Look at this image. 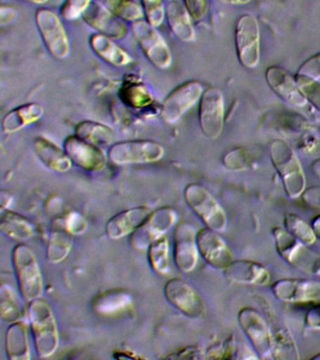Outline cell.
<instances>
[{
  "label": "cell",
  "mask_w": 320,
  "mask_h": 360,
  "mask_svg": "<svg viewBox=\"0 0 320 360\" xmlns=\"http://www.w3.org/2000/svg\"><path fill=\"white\" fill-rule=\"evenodd\" d=\"M27 317L38 356L41 359L51 356L58 347L60 335L49 303L41 297L30 301Z\"/></svg>",
  "instance_id": "6da1fadb"
},
{
  "label": "cell",
  "mask_w": 320,
  "mask_h": 360,
  "mask_svg": "<svg viewBox=\"0 0 320 360\" xmlns=\"http://www.w3.org/2000/svg\"><path fill=\"white\" fill-rule=\"evenodd\" d=\"M271 159L289 198L302 195L306 190V177L293 149L283 141L275 140L271 146Z\"/></svg>",
  "instance_id": "7a4b0ae2"
},
{
  "label": "cell",
  "mask_w": 320,
  "mask_h": 360,
  "mask_svg": "<svg viewBox=\"0 0 320 360\" xmlns=\"http://www.w3.org/2000/svg\"><path fill=\"white\" fill-rule=\"evenodd\" d=\"M12 258L22 297L29 302L41 297L44 288L43 275L32 248L23 243L16 245Z\"/></svg>",
  "instance_id": "3957f363"
},
{
  "label": "cell",
  "mask_w": 320,
  "mask_h": 360,
  "mask_svg": "<svg viewBox=\"0 0 320 360\" xmlns=\"http://www.w3.org/2000/svg\"><path fill=\"white\" fill-rule=\"evenodd\" d=\"M275 247L281 257L295 269L309 275H320V255L309 249L286 229L275 227L272 229Z\"/></svg>",
  "instance_id": "277c9868"
},
{
  "label": "cell",
  "mask_w": 320,
  "mask_h": 360,
  "mask_svg": "<svg viewBox=\"0 0 320 360\" xmlns=\"http://www.w3.org/2000/svg\"><path fill=\"white\" fill-rule=\"evenodd\" d=\"M184 197L187 204L207 227L219 233L226 229V214L206 187L192 183L185 188Z\"/></svg>",
  "instance_id": "5b68a950"
},
{
  "label": "cell",
  "mask_w": 320,
  "mask_h": 360,
  "mask_svg": "<svg viewBox=\"0 0 320 360\" xmlns=\"http://www.w3.org/2000/svg\"><path fill=\"white\" fill-rule=\"evenodd\" d=\"M164 155V146L151 140H132L117 143L112 145L108 151L109 160L117 165L156 162Z\"/></svg>",
  "instance_id": "8992f818"
},
{
  "label": "cell",
  "mask_w": 320,
  "mask_h": 360,
  "mask_svg": "<svg viewBox=\"0 0 320 360\" xmlns=\"http://www.w3.org/2000/svg\"><path fill=\"white\" fill-rule=\"evenodd\" d=\"M238 60L247 69H254L260 61V30L257 18L244 14L238 20L235 31Z\"/></svg>",
  "instance_id": "52a82bcc"
},
{
  "label": "cell",
  "mask_w": 320,
  "mask_h": 360,
  "mask_svg": "<svg viewBox=\"0 0 320 360\" xmlns=\"http://www.w3.org/2000/svg\"><path fill=\"white\" fill-rule=\"evenodd\" d=\"M155 28L142 19L132 25L134 35L148 60L156 68L167 70L172 64V53L167 42Z\"/></svg>",
  "instance_id": "ba28073f"
},
{
  "label": "cell",
  "mask_w": 320,
  "mask_h": 360,
  "mask_svg": "<svg viewBox=\"0 0 320 360\" xmlns=\"http://www.w3.org/2000/svg\"><path fill=\"white\" fill-rule=\"evenodd\" d=\"M36 24L47 50L55 58L64 59L70 53V42L60 17L49 8L36 11Z\"/></svg>",
  "instance_id": "9c48e42d"
},
{
  "label": "cell",
  "mask_w": 320,
  "mask_h": 360,
  "mask_svg": "<svg viewBox=\"0 0 320 360\" xmlns=\"http://www.w3.org/2000/svg\"><path fill=\"white\" fill-rule=\"evenodd\" d=\"M178 218L176 210L171 207H164L151 211L148 218L131 235V244L134 249L145 250L175 224Z\"/></svg>",
  "instance_id": "30bf717a"
},
{
  "label": "cell",
  "mask_w": 320,
  "mask_h": 360,
  "mask_svg": "<svg viewBox=\"0 0 320 360\" xmlns=\"http://www.w3.org/2000/svg\"><path fill=\"white\" fill-rule=\"evenodd\" d=\"M238 321L252 348L262 359L271 357L274 335L268 323L255 309L245 307L238 311Z\"/></svg>",
  "instance_id": "8fae6325"
},
{
  "label": "cell",
  "mask_w": 320,
  "mask_h": 360,
  "mask_svg": "<svg viewBox=\"0 0 320 360\" xmlns=\"http://www.w3.org/2000/svg\"><path fill=\"white\" fill-rule=\"evenodd\" d=\"M198 112L199 123L203 134L210 139L220 136L224 122V100L220 89L210 86L204 90Z\"/></svg>",
  "instance_id": "7c38bea8"
},
{
  "label": "cell",
  "mask_w": 320,
  "mask_h": 360,
  "mask_svg": "<svg viewBox=\"0 0 320 360\" xmlns=\"http://www.w3.org/2000/svg\"><path fill=\"white\" fill-rule=\"evenodd\" d=\"M204 87L200 82L189 81L176 87L165 98L162 105V117L168 124H175L198 101H200Z\"/></svg>",
  "instance_id": "4fadbf2b"
},
{
  "label": "cell",
  "mask_w": 320,
  "mask_h": 360,
  "mask_svg": "<svg viewBox=\"0 0 320 360\" xmlns=\"http://www.w3.org/2000/svg\"><path fill=\"white\" fill-rule=\"evenodd\" d=\"M165 295L168 302L191 318L203 316L206 306L203 298L193 287L181 278H171L165 283Z\"/></svg>",
  "instance_id": "5bb4252c"
},
{
  "label": "cell",
  "mask_w": 320,
  "mask_h": 360,
  "mask_svg": "<svg viewBox=\"0 0 320 360\" xmlns=\"http://www.w3.org/2000/svg\"><path fill=\"white\" fill-rule=\"evenodd\" d=\"M198 232L188 222L177 225L174 232V261L181 272L193 271L198 264Z\"/></svg>",
  "instance_id": "9a60e30c"
},
{
  "label": "cell",
  "mask_w": 320,
  "mask_h": 360,
  "mask_svg": "<svg viewBox=\"0 0 320 360\" xmlns=\"http://www.w3.org/2000/svg\"><path fill=\"white\" fill-rule=\"evenodd\" d=\"M64 150L72 163L86 171H102L108 163V157L102 148L86 142L77 135L67 138Z\"/></svg>",
  "instance_id": "2e32d148"
},
{
  "label": "cell",
  "mask_w": 320,
  "mask_h": 360,
  "mask_svg": "<svg viewBox=\"0 0 320 360\" xmlns=\"http://www.w3.org/2000/svg\"><path fill=\"white\" fill-rule=\"evenodd\" d=\"M199 255L210 266L224 270L233 261V253L217 231L209 227L202 228L198 232Z\"/></svg>",
  "instance_id": "e0dca14e"
},
{
  "label": "cell",
  "mask_w": 320,
  "mask_h": 360,
  "mask_svg": "<svg viewBox=\"0 0 320 360\" xmlns=\"http://www.w3.org/2000/svg\"><path fill=\"white\" fill-rule=\"evenodd\" d=\"M271 289L283 302H309L320 297V281L310 278H282L275 281Z\"/></svg>",
  "instance_id": "ac0fdd59"
},
{
  "label": "cell",
  "mask_w": 320,
  "mask_h": 360,
  "mask_svg": "<svg viewBox=\"0 0 320 360\" xmlns=\"http://www.w3.org/2000/svg\"><path fill=\"white\" fill-rule=\"evenodd\" d=\"M266 80L272 91L286 103L296 107L307 105V98L300 89L296 78L288 70L280 67H269L266 70Z\"/></svg>",
  "instance_id": "d6986e66"
},
{
  "label": "cell",
  "mask_w": 320,
  "mask_h": 360,
  "mask_svg": "<svg viewBox=\"0 0 320 360\" xmlns=\"http://www.w3.org/2000/svg\"><path fill=\"white\" fill-rule=\"evenodd\" d=\"M82 17L87 24L109 38H122L126 32L124 22L99 1L92 2Z\"/></svg>",
  "instance_id": "ffe728a7"
},
{
  "label": "cell",
  "mask_w": 320,
  "mask_h": 360,
  "mask_svg": "<svg viewBox=\"0 0 320 360\" xmlns=\"http://www.w3.org/2000/svg\"><path fill=\"white\" fill-rule=\"evenodd\" d=\"M151 211L147 205H141L117 213L106 224V235L115 240L132 235L148 218Z\"/></svg>",
  "instance_id": "44dd1931"
},
{
  "label": "cell",
  "mask_w": 320,
  "mask_h": 360,
  "mask_svg": "<svg viewBox=\"0 0 320 360\" xmlns=\"http://www.w3.org/2000/svg\"><path fill=\"white\" fill-rule=\"evenodd\" d=\"M224 271L232 283L250 285H266L271 278L268 269L263 264L251 260L232 261Z\"/></svg>",
  "instance_id": "7402d4cb"
},
{
  "label": "cell",
  "mask_w": 320,
  "mask_h": 360,
  "mask_svg": "<svg viewBox=\"0 0 320 360\" xmlns=\"http://www.w3.org/2000/svg\"><path fill=\"white\" fill-rule=\"evenodd\" d=\"M33 148L38 159L50 170L66 173L71 169L72 162L66 151L46 138L38 137Z\"/></svg>",
  "instance_id": "603a6c76"
},
{
  "label": "cell",
  "mask_w": 320,
  "mask_h": 360,
  "mask_svg": "<svg viewBox=\"0 0 320 360\" xmlns=\"http://www.w3.org/2000/svg\"><path fill=\"white\" fill-rule=\"evenodd\" d=\"M165 17L174 35L184 42L196 39V31L192 24V17L186 7L178 1H170L165 7Z\"/></svg>",
  "instance_id": "cb8c5ba5"
},
{
  "label": "cell",
  "mask_w": 320,
  "mask_h": 360,
  "mask_svg": "<svg viewBox=\"0 0 320 360\" xmlns=\"http://www.w3.org/2000/svg\"><path fill=\"white\" fill-rule=\"evenodd\" d=\"M44 112L41 104L35 103L16 107L5 115L2 121V131L6 134H15L40 120Z\"/></svg>",
  "instance_id": "d4e9b609"
},
{
  "label": "cell",
  "mask_w": 320,
  "mask_h": 360,
  "mask_svg": "<svg viewBox=\"0 0 320 360\" xmlns=\"http://www.w3.org/2000/svg\"><path fill=\"white\" fill-rule=\"evenodd\" d=\"M92 50L108 63L116 67L127 66L133 59L123 48L115 44L113 39L103 34H94L89 39Z\"/></svg>",
  "instance_id": "484cf974"
},
{
  "label": "cell",
  "mask_w": 320,
  "mask_h": 360,
  "mask_svg": "<svg viewBox=\"0 0 320 360\" xmlns=\"http://www.w3.org/2000/svg\"><path fill=\"white\" fill-rule=\"evenodd\" d=\"M131 304V295L123 289H110L94 298L92 309L96 314L109 316L124 311Z\"/></svg>",
  "instance_id": "4316f807"
},
{
  "label": "cell",
  "mask_w": 320,
  "mask_h": 360,
  "mask_svg": "<svg viewBox=\"0 0 320 360\" xmlns=\"http://www.w3.org/2000/svg\"><path fill=\"white\" fill-rule=\"evenodd\" d=\"M6 352L11 360H27L30 357L29 334L26 322L13 323L6 333Z\"/></svg>",
  "instance_id": "83f0119b"
},
{
  "label": "cell",
  "mask_w": 320,
  "mask_h": 360,
  "mask_svg": "<svg viewBox=\"0 0 320 360\" xmlns=\"http://www.w3.org/2000/svg\"><path fill=\"white\" fill-rule=\"evenodd\" d=\"M120 97L123 103L134 109H143L151 105L153 97L146 84L134 76H129L120 89Z\"/></svg>",
  "instance_id": "f1b7e54d"
},
{
  "label": "cell",
  "mask_w": 320,
  "mask_h": 360,
  "mask_svg": "<svg viewBox=\"0 0 320 360\" xmlns=\"http://www.w3.org/2000/svg\"><path fill=\"white\" fill-rule=\"evenodd\" d=\"M0 230L15 240H27L34 235V226L29 219L9 210L1 211Z\"/></svg>",
  "instance_id": "f546056e"
},
{
  "label": "cell",
  "mask_w": 320,
  "mask_h": 360,
  "mask_svg": "<svg viewBox=\"0 0 320 360\" xmlns=\"http://www.w3.org/2000/svg\"><path fill=\"white\" fill-rule=\"evenodd\" d=\"M75 135L102 149L110 146L114 141V132L108 126L92 120H84L77 124Z\"/></svg>",
  "instance_id": "4dcf8cb0"
},
{
  "label": "cell",
  "mask_w": 320,
  "mask_h": 360,
  "mask_svg": "<svg viewBox=\"0 0 320 360\" xmlns=\"http://www.w3.org/2000/svg\"><path fill=\"white\" fill-rule=\"evenodd\" d=\"M72 236L64 226V221L61 226L54 225L46 250L47 260L50 263H60L68 256L72 247Z\"/></svg>",
  "instance_id": "1f68e13d"
},
{
  "label": "cell",
  "mask_w": 320,
  "mask_h": 360,
  "mask_svg": "<svg viewBox=\"0 0 320 360\" xmlns=\"http://www.w3.org/2000/svg\"><path fill=\"white\" fill-rule=\"evenodd\" d=\"M271 331L274 335L271 357L275 359H300L299 351L290 332L282 326Z\"/></svg>",
  "instance_id": "d6a6232c"
},
{
  "label": "cell",
  "mask_w": 320,
  "mask_h": 360,
  "mask_svg": "<svg viewBox=\"0 0 320 360\" xmlns=\"http://www.w3.org/2000/svg\"><path fill=\"white\" fill-rule=\"evenodd\" d=\"M99 2L122 21L134 22L144 16L141 6L133 0H100Z\"/></svg>",
  "instance_id": "836d02e7"
},
{
  "label": "cell",
  "mask_w": 320,
  "mask_h": 360,
  "mask_svg": "<svg viewBox=\"0 0 320 360\" xmlns=\"http://www.w3.org/2000/svg\"><path fill=\"white\" fill-rule=\"evenodd\" d=\"M148 262L151 269L158 274H167L170 266L169 244L162 236L148 248Z\"/></svg>",
  "instance_id": "e575fe53"
},
{
  "label": "cell",
  "mask_w": 320,
  "mask_h": 360,
  "mask_svg": "<svg viewBox=\"0 0 320 360\" xmlns=\"http://www.w3.org/2000/svg\"><path fill=\"white\" fill-rule=\"evenodd\" d=\"M283 225L288 233L308 246L314 244L317 238L312 225L308 224L302 217L297 216V214L286 213L283 217Z\"/></svg>",
  "instance_id": "d590c367"
},
{
  "label": "cell",
  "mask_w": 320,
  "mask_h": 360,
  "mask_svg": "<svg viewBox=\"0 0 320 360\" xmlns=\"http://www.w3.org/2000/svg\"><path fill=\"white\" fill-rule=\"evenodd\" d=\"M22 311L16 302L15 292L9 284H4L0 289V316L7 323L18 322Z\"/></svg>",
  "instance_id": "8d00e7d4"
},
{
  "label": "cell",
  "mask_w": 320,
  "mask_h": 360,
  "mask_svg": "<svg viewBox=\"0 0 320 360\" xmlns=\"http://www.w3.org/2000/svg\"><path fill=\"white\" fill-rule=\"evenodd\" d=\"M146 21L154 27H160L165 18L164 0H141Z\"/></svg>",
  "instance_id": "74e56055"
},
{
  "label": "cell",
  "mask_w": 320,
  "mask_h": 360,
  "mask_svg": "<svg viewBox=\"0 0 320 360\" xmlns=\"http://www.w3.org/2000/svg\"><path fill=\"white\" fill-rule=\"evenodd\" d=\"M223 162L229 170L240 171L249 167L252 162V158L247 149L238 148L229 152L224 157Z\"/></svg>",
  "instance_id": "f35d334b"
},
{
  "label": "cell",
  "mask_w": 320,
  "mask_h": 360,
  "mask_svg": "<svg viewBox=\"0 0 320 360\" xmlns=\"http://www.w3.org/2000/svg\"><path fill=\"white\" fill-rule=\"evenodd\" d=\"M91 3V0H66L61 7V16L67 21H75L83 16Z\"/></svg>",
  "instance_id": "ab89813d"
},
{
  "label": "cell",
  "mask_w": 320,
  "mask_h": 360,
  "mask_svg": "<svg viewBox=\"0 0 320 360\" xmlns=\"http://www.w3.org/2000/svg\"><path fill=\"white\" fill-rule=\"evenodd\" d=\"M297 84L308 101L320 111V83L319 81L296 77Z\"/></svg>",
  "instance_id": "60d3db41"
},
{
  "label": "cell",
  "mask_w": 320,
  "mask_h": 360,
  "mask_svg": "<svg viewBox=\"0 0 320 360\" xmlns=\"http://www.w3.org/2000/svg\"><path fill=\"white\" fill-rule=\"evenodd\" d=\"M296 77L311 79V80H320V53L307 59L300 67Z\"/></svg>",
  "instance_id": "b9f144b4"
},
{
  "label": "cell",
  "mask_w": 320,
  "mask_h": 360,
  "mask_svg": "<svg viewBox=\"0 0 320 360\" xmlns=\"http://www.w3.org/2000/svg\"><path fill=\"white\" fill-rule=\"evenodd\" d=\"M64 226L72 236H79L88 229V221L84 216L75 211H71L64 219Z\"/></svg>",
  "instance_id": "7bdbcfd3"
},
{
  "label": "cell",
  "mask_w": 320,
  "mask_h": 360,
  "mask_svg": "<svg viewBox=\"0 0 320 360\" xmlns=\"http://www.w3.org/2000/svg\"><path fill=\"white\" fill-rule=\"evenodd\" d=\"M193 21H200L207 13V0H184Z\"/></svg>",
  "instance_id": "ee69618b"
},
{
  "label": "cell",
  "mask_w": 320,
  "mask_h": 360,
  "mask_svg": "<svg viewBox=\"0 0 320 360\" xmlns=\"http://www.w3.org/2000/svg\"><path fill=\"white\" fill-rule=\"evenodd\" d=\"M302 199L310 207L320 210V187L306 188L303 191Z\"/></svg>",
  "instance_id": "f6af8a7d"
},
{
  "label": "cell",
  "mask_w": 320,
  "mask_h": 360,
  "mask_svg": "<svg viewBox=\"0 0 320 360\" xmlns=\"http://www.w3.org/2000/svg\"><path fill=\"white\" fill-rule=\"evenodd\" d=\"M18 16V11L12 6L2 5L0 8V24L6 25L12 24Z\"/></svg>",
  "instance_id": "bcb514c9"
},
{
  "label": "cell",
  "mask_w": 320,
  "mask_h": 360,
  "mask_svg": "<svg viewBox=\"0 0 320 360\" xmlns=\"http://www.w3.org/2000/svg\"><path fill=\"white\" fill-rule=\"evenodd\" d=\"M305 325L309 328L320 330V305L314 306L306 314Z\"/></svg>",
  "instance_id": "7dc6e473"
},
{
  "label": "cell",
  "mask_w": 320,
  "mask_h": 360,
  "mask_svg": "<svg viewBox=\"0 0 320 360\" xmlns=\"http://www.w3.org/2000/svg\"><path fill=\"white\" fill-rule=\"evenodd\" d=\"M199 351L196 347H188L172 354V356H165L167 359H198Z\"/></svg>",
  "instance_id": "c3c4849f"
},
{
  "label": "cell",
  "mask_w": 320,
  "mask_h": 360,
  "mask_svg": "<svg viewBox=\"0 0 320 360\" xmlns=\"http://www.w3.org/2000/svg\"><path fill=\"white\" fill-rule=\"evenodd\" d=\"M13 196L11 195L8 191H1V195H0V204H1V211L8 210L10 205L12 204Z\"/></svg>",
  "instance_id": "681fc988"
},
{
  "label": "cell",
  "mask_w": 320,
  "mask_h": 360,
  "mask_svg": "<svg viewBox=\"0 0 320 360\" xmlns=\"http://www.w3.org/2000/svg\"><path fill=\"white\" fill-rule=\"evenodd\" d=\"M130 352L127 351H119V352H115L114 357H116L117 359H140L139 356H136V354H130Z\"/></svg>",
  "instance_id": "f907efd6"
},
{
  "label": "cell",
  "mask_w": 320,
  "mask_h": 360,
  "mask_svg": "<svg viewBox=\"0 0 320 360\" xmlns=\"http://www.w3.org/2000/svg\"><path fill=\"white\" fill-rule=\"evenodd\" d=\"M312 228H313L316 238H320V215L316 216V218L313 219V221H312Z\"/></svg>",
  "instance_id": "816d5d0a"
},
{
  "label": "cell",
  "mask_w": 320,
  "mask_h": 360,
  "mask_svg": "<svg viewBox=\"0 0 320 360\" xmlns=\"http://www.w3.org/2000/svg\"><path fill=\"white\" fill-rule=\"evenodd\" d=\"M218 1L229 5H245L247 3L251 2L252 0H218Z\"/></svg>",
  "instance_id": "f5cc1de1"
},
{
  "label": "cell",
  "mask_w": 320,
  "mask_h": 360,
  "mask_svg": "<svg viewBox=\"0 0 320 360\" xmlns=\"http://www.w3.org/2000/svg\"><path fill=\"white\" fill-rule=\"evenodd\" d=\"M311 169L312 171L314 172V174L320 179V159L314 160V162L311 163Z\"/></svg>",
  "instance_id": "db71d44e"
},
{
  "label": "cell",
  "mask_w": 320,
  "mask_h": 360,
  "mask_svg": "<svg viewBox=\"0 0 320 360\" xmlns=\"http://www.w3.org/2000/svg\"><path fill=\"white\" fill-rule=\"evenodd\" d=\"M27 1L35 3V4H43V3L46 2L47 0H27Z\"/></svg>",
  "instance_id": "11a10c76"
},
{
  "label": "cell",
  "mask_w": 320,
  "mask_h": 360,
  "mask_svg": "<svg viewBox=\"0 0 320 360\" xmlns=\"http://www.w3.org/2000/svg\"><path fill=\"white\" fill-rule=\"evenodd\" d=\"M313 359H320V354H317V356H314L313 357Z\"/></svg>",
  "instance_id": "9f6ffc18"
}]
</instances>
